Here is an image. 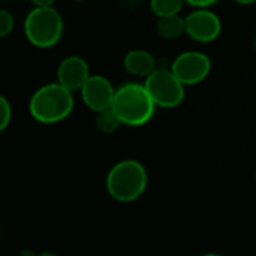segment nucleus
<instances>
[{
	"mask_svg": "<svg viewBox=\"0 0 256 256\" xmlns=\"http://www.w3.org/2000/svg\"><path fill=\"white\" fill-rule=\"evenodd\" d=\"M74 110L72 90L62 86L59 82L48 83L35 90L29 101L30 116L46 125L65 120Z\"/></svg>",
	"mask_w": 256,
	"mask_h": 256,
	"instance_id": "nucleus-1",
	"label": "nucleus"
},
{
	"mask_svg": "<svg viewBox=\"0 0 256 256\" xmlns=\"http://www.w3.org/2000/svg\"><path fill=\"white\" fill-rule=\"evenodd\" d=\"M148 187V172L138 160H122L107 174V193L118 202L130 204L138 200Z\"/></svg>",
	"mask_w": 256,
	"mask_h": 256,
	"instance_id": "nucleus-2",
	"label": "nucleus"
},
{
	"mask_svg": "<svg viewBox=\"0 0 256 256\" xmlns=\"http://www.w3.org/2000/svg\"><path fill=\"white\" fill-rule=\"evenodd\" d=\"M156 107L145 84L139 83H126L118 88L112 104L122 125L128 126H142L148 124L154 116Z\"/></svg>",
	"mask_w": 256,
	"mask_h": 256,
	"instance_id": "nucleus-3",
	"label": "nucleus"
},
{
	"mask_svg": "<svg viewBox=\"0 0 256 256\" xmlns=\"http://www.w3.org/2000/svg\"><path fill=\"white\" fill-rule=\"evenodd\" d=\"M26 40L38 48L56 46L64 35V18L53 6H35L24 18Z\"/></svg>",
	"mask_w": 256,
	"mask_h": 256,
	"instance_id": "nucleus-4",
	"label": "nucleus"
},
{
	"mask_svg": "<svg viewBox=\"0 0 256 256\" xmlns=\"http://www.w3.org/2000/svg\"><path fill=\"white\" fill-rule=\"evenodd\" d=\"M145 88L156 106L163 108L178 107L186 96L184 84L172 72V70L157 68L145 78Z\"/></svg>",
	"mask_w": 256,
	"mask_h": 256,
	"instance_id": "nucleus-5",
	"label": "nucleus"
},
{
	"mask_svg": "<svg viewBox=\"0 0 256 256\" xmlns=\"http://www.w3.org/2000/svg\"><path fill=\"white\" fill-rule=\"evenodd\" d=\"M170 70L184 86H194L208 77L211 60L205 53L184 52L175 58Z\"/></svg>",
	"mask_w": 256,
	"mask_h": 256,
	"instance_id": "nucleus-6",
	"label": "nucleus"
},
{
	"mask_svg": "<svg viewBox=\"0 0 256 256\" xmlns=\"http://www.w3.org/2000/svg\"><path fill=\"white\" fill-rule=\"evenodd\" d=\"M186 18V34L196 42L208 44L218 38L222 32L220 18L208 8H198Z\"/></svg>",
	"mask_w": 256,
	"mask_h": 256,
	"instance_id": "nucleus-7",
	"label": "nucleus"
},
{
	"mask_svg": "<svg viewBox=\"0 0 256 256\" xmlns=\"http://www.w3.org/2000/svg\"><path fill=\"white\" fill-rule=\"evenodd\" d=\"M80 94L86 107L98 113L101 110L112 107L116 89L113 88L112 82L107 77L95 74L86 80V83L80 89Z\"/></svg>",
	"mask_w": 256,
	"mask_h": 256,
	"instance_id": "nucleus-8",
	"label": "nucleus"
},
{
	"mask_svg": "<svg viewBox=\"0 0 256 256\" xmlns=\"http://www.w3.org/2000/svg\"><path fill=\"white\" fill-rule=\"evenodd\" d=\"M90 76L88 62L80 56H68L62 59L56 71L58 82L72 92L80 90Z\"/></svg>",
	"mask_w": 256,
	"mask_h": 256,
	"instance_id": "nucleus-9",
	"label": "nucleus"
},
{
	"mask_svg": "<svg viewBox=\"0 0 256 256\" xmlns=\"http://www.w3.org/2000/svg\"><path fill=\"white\" fill-rule=\"evenodd\" d=\"M124 66L132 76L146 78L150 74H152L157 70V60L152 53L142 48H136V50H130L125 54Z\"/></svg>",
	"mask_w": 256,
	"mask_h": 256,
	"instance_id": "nucleus-10",
	"label": "nucleus"
},
{
	"mask_svg": "<svg viewBox=\"0 0 256 256\" xmlns=\"http://www.w3.org/2000/svg\"><path fill=\"white\" fill-rule=\"evenodd\" d=\"M157 34L163 40H176L186 34V18L178 16L162 17L157 23Z\"/></svg>",
	"mask_w": 256,
	"mask_h": 256,
	"instance_id": "nucleus-11",
	"label": "nucleus"
},
{
	"mask_svg": "<svg viewBox=\"0 0 256 256\" xmlns=\"http://www.w3.org/2000/svg\"><path fill=\"white\" fill-rule=\"evenodd\" d=\"M95 124H96V128L102 134H113V133L118 132V128L122 125L119 116L116 114V112L112 107L98 112Z\"/></svg>",
	"mask_w": 256,
	"mask_h": 256,
	"instance_id": "nucleus-12",
	"label": "nucleus"
},
{
	"mask_svg": "<svg viewBox=\"0 0 256 256\" xmlns=\"http://www.w3.org/2000/svg\"><path fill=\"white\" fill-rule=\"evenodd\" d=\"M184 4V0H151V11L158 18L178 16Z\"/></svg>",
	"mask_w": 256,
	"mask_h": 256,
	"instance_id": "nucleus-13",
	"label": "nucleus"
},
{
	"mask_svg": "<svg viewBox=\"0 0 256 256\" xmlns=\"http://www.w3.org/2000/svg\"><path fill=\"white\" fill-rule=\"evenodd\" d=\"M14 28H16V18H14V16L10 11L0 8V40H4L8 35H11V32L14 30Z\"/></svg>",
	"mask_w": 256,
	"mask_h": 256,
	"instance_id": "nucleus-14",
	"label": "nucleus"
},
{
	"mask_svg": "<svg viewBox=\"0 0 256 256\" xmlns=\"http://www.w3.org/2000/svg\"><path fill=\"white\" fill-rule=\"evenodd\" d=\"M12 119V107L8 98L0 95V133L5 132Z\"/></svg>",
	"mask_w": 256,
	"mask_h": 256,
	"instance_id": "nucleus-15",
	"label": "nucleus"
},
{
	"mask_svg": "<svg viewBox=\"0 0 256 256\" xmlns=\"http://www.w3.org/2000/svg\"><path fill=\"white\" fill-rule=\"evenodd\" d=\"M184 2L194 6V8H208V6L217 4L218 0H184Z\"/></svg>",
	"mask_w": 256,
	"mask_h": 256,
	"instance_id": "nucleus-16",
	"label": "nucleus"
},
{
	"mask_svg": "<svg viewBox=\"0 0 256 256\" xmlns=\"http://www.w3.org/2000/svg\"><path fill=\"white\" fill-rule=\"evenodd\" d=\"M35 6H53L56 0H30Z\"/></svg>",
	"mask_w": 256,
	"mask_h": 256,
	"instance_id": "nucleus-17",
	"label": "nucleus"
},
{
	"mask_svg": "<svg viewBox=\"0 0 256 256\" xmlns=\"http://www.w3.org/2000/svg\"><path fill=\"white\" fill-rule=\"evenodd\" d=\"M234 2L238 5H253L256 4V0H234Z\"/></svg>",
	"mask_w": 256,
	"mask_h": 256,
	"instance_id": "nucleus-18",
	"label": "nucleus"
},
{
	"mask_svg": "<svg viewBox=\"0 0 256 256\" xmlns=\"http://www.w3.org/2000/svg\"><path fill=\"white\" fill-rule=\"evenodd\" d=\"M38 256H58L56 253H52V252H42V253H40Z\"/></svg>",
	"mask_w": 256,
	"mask_h": 256,
	"instance_id": "nucleus-19",
	"label": "nucleus"
},
{
	"mask_svg": "<svg viewBox=\"0 0 256 256\" xmlns=\"http://www.w3.org/2000/svg\"><path fill=\"white\" fill-rule=\"evenodd\" d=\"M200 256H222L218 253H205V254H200Z\"/></svg>",
	"mask_w": 256,
	"mask_h": 256,
	"instance_id": "nucleus-20",
	"label": "nucleus"
},
{
	"mask_svg": "<svg viewBox=\"0 0 256 256\" xmlns=\"http://www.w3.org/2000/svg\"><path fill=\"white\" fill-rule=\"evenodd\" d=\"M253 47H254V50H256V38H254V42H253Z\"/></svg>",
	"mask_w": 256,
	"mask_h": 256,
	"instance_id": "nucleus-21",
	"label": "nucleus"
},
{
	"mask_svg": "<svg viewBox=\"0 0 256 256\" xmlns=\"http://www.w3.org/2000/svg\"><path fill=\"white\" fill-rule=\"evenodd\" d=\"M74 2H84V0H74Z\"/></svg>",
	"mask_w": 256,
	"mask_h": 256,
	"instance_id": "nucleus-22",
	"label": "nucleus"
}]
</instances>
